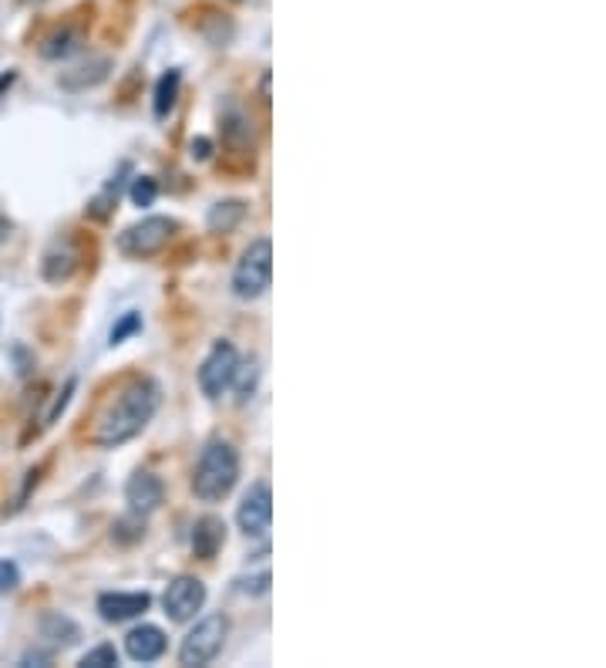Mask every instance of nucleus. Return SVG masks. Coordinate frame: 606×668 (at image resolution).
Wrapping results in <instances>:
<instances>
[{
    "mask_svg": "<svg viewBox=\"0 0 606 668\" xmlns=\"http://www.w3.org/2000/svg\"><path fill=\"white\" fill-rule=\"evenodd\" d=\"M159 402H162L159 382H152V379L129 382L126 389L115 395L108 412L101 415L95 442L101 445V450H118V445H126L129 439H136L156 419Z\"/></svg>",
    "mask_w": 606,
    "mask_h": 668,
    "instance_id": "1",
    "label": "nucleus"
},
{
    "mask_svg": "<svg viewBox=\"0 0 606 668\" xmlns=\"http://www.w3.org/2000/svg\"><path fill=\"white\" fill-rule=\"evenodd\" d=\"M239 480V453L236 445L226 442V439H212L199 463H196V473H192V493L202 500V503H219L232 493Z\"/></svg>",
    "mask_w": 606,
    "mask_h": 668,
    "instance_id": "2",
    "label": "nucleus"
},
{
    "mask_svg": "<svg viewBox=\"0 0 606 668\" xmlns=\"http://www.w3.org/2000/svg\"><path fill=\"white\" fill-rule=\"evenodd\" d=\"M270 281H274V244L267 237H260L242 250V257L232 271V294L239 301H257L267 294Z\"/></svg>",
    "mask_w": 606,
    "mask_h": 668,
    "instance_id": "3",
    "label": "nucleus"
},
{
    "mask_svg": "<svg viewBox=\"0 0 606 668\" xmlns=\"http://www.w3.org/2000/svg\"><path fill=\"white\" fill-rule=\"evenodd\" d=\"M176 230H179V223L169 216H146L142 223H132L129 230H121L115 244L126 257H156L159 250L169 247Z\"/></svg>",
    "mask_w": 606,
    "mask_h": 668,
    "instance_id": "4",
    "label": "nucleus"
},
{
    "mask_svg": "<svg viewBox=\"0 0 606 668\" xmlns=\"http://www.w3.org/2000/svg\"><path fill=\"white\" fill-rule=\"evenodd\" d=\"M226 635H229V618H226V615H206V618L196 621V628L182 638L179 665H186V668L209 665V661L222 651Z\"/></svg>",
    "mask_w": 606,
    "mask_h": 668,
    "instance_id": "5",
    "label": "nucleus"
},
{
    "mask_svg": "<svg viewBox=\"0 0 606 668\" xmlns=\"http://www.w3.org/2000/svg\"><path fill=\"white\" fill-rule=\"evenodd\" d=\"M236 365H239V352L232 342H216L212 352L202 358L199 365V389L206 399H219L226 389H232V375H236Z\"/></svg>",
    "mask_w": 606,
    "mask_h": 668,
    "instance_id": "6",
    "label": "nucleus"
},
{
    "mask_svg": "<svg viewBox=\"0 0 606 668\" xmlns=\"http://www.w3.org/2000/svg\"><path fill=\"white\" fill-rule=\"evenodd\" d=\"M270 520H274V493L267 483H257V487H250L247 497H242V503L236 510V523L247 537H267Z\"/></svg>",
    "mask_w": 606,
    "mask_h": 668,
    "instance_id": "7",
    "label": "nucleus"
},
{
    "mask_svg": "<svg viewBox=\"0 0 606 668\" xmlns=\"http://www.w3.org/2000/svg\"><path fill=\"white\" fill-rule=\"evenodd\" d=\"M206 605V584L199 581V578H189V574H182V578H176L169 588H166V595H162V608H166V615L172 618V621H189V618H196V611Z\"/></svg>",
    "mask_w": 606,
    "mask_h": 668,
    "instance_id": "8",
    "label": "nucleus"
},
{
    "mask_svg": "<svg viewBox=\"0 0 606 668\" xmlns=\"http://www.w3.org/2000/svg\"><path fill=\"white\" fill-rule=\"evenodd\" d=\"M162 500H166V487H162V480L156 473H136L129 480V487H126V503L139 517L156 513L162 507Z\"/></svg>",
    "mask_w": 606,
    "mask_h": 668,
    "instance_id": "9",
    "label": "nucleus"
},
{
    "mask_svg": "<svg viewBox=\"0 0 606 668\" xmlns=\"http://www.w3.org/2000/svg\"><path fill=\"white\" fill-rule=\"evenodd\" d=\"M152 605V598L146 591H108L98 598V611L105 621H129L146 615Z\"/></svg>",
    "mask_w": 606,
    "mask_h": 668,
    "instance_id": "10",
    "label": "nucleus"
},
{
    "mask_svg": "<svg viewBox=\"0 0 606 668\" xmlns=\"http://www.w3.org/2000/svg\"><path fill=\"white\" fill-rule=\"evenodd\" d=\"M126 651H129L132 661H142V665L159 661V658L166 655V631L156 628V625H139V628H132V631L126 635Z\"/></svg>",
    "mask_w": 606,
    "mask_h": 668,
    "instance_id": "11",
    "label": "nucleus"
},
{
    "mask_svg": "<svg viewBox=\"0 0 606 668\" xmlns=\"http://www.w3.org/2000/svg\"><path fill=\"white\" fill-rule=\"evenodd\" d=\"M222 543H226V523L219 517L196 520V527H192V550H196V557H202V561H212L216 550Z\"/></svg>",
    "mask_w": 606,
    "mask_h": 668,
    "instance_id": "12",
    "label": "nucleus"
},
{
    "mask_svg": "<svg viewBox=\"0 0 606 668\" xmlns=\"http://www.w3.org/2000/svg\"><path fill=\"white\" fill-rule=\"evenodd\" d=\"M108 68H111L108 58H95V61H88V65H78V68L64 71V75L58 78V85L68 88V91H85V88H95L98 81H105V78H108Z\"/></svg>",
    "mask_w": 606,
    "mask_h": 668,
    "instance_id": "13",
    "label": "nucleus"
},
{
    "mask_svg": "<svg viewBox=\"0 0 606 668\" xmlns=\"http://www.w3.org/2000/svg\"><path fill=\"white\" fill-rule=\"evenodd\" d=\"M74 271H78V254H74V247H68V244H54V247L44 254V261H41V274H44V281H51V284L68 281Z\"/></svg>",
    "mask_w": 606,
    "mask_h": 668,
    "instance_id": "14",
    "label": "nucleus"
},
{
    "mask_svg": "<svg viewBox=\"0 0 606 668\" xmlns=\"http://www.w3.org/2000/svg\"><path fill=\"white\" fill-rule=\"evenodd\" d=\"M78 48H81V31H74V28H61V31H54V35H48V38L41 41V58L58 61V58L74 55Z\"/></svg>",
    "mask_w": 606,
    "mask_h": 668,
    "instance_id": "15",
    "label": "nucleus"
},
{
    "mask_svg": "<svg viewBox=\"0 0 606 668\" xmlns=\"http://www.w3.org/2000/svg\"><path fill=\"white\" fill-rule=\"evenodd\" d=\"M257 382H260V365H257V358H250V362H239V365H236L232 385H236V402H239V405H247V402L254 399V392H257Z\"/></svg>",
    "mask_w": 606,
    "mask_h": 668,
    "instance_id": "16",
    "label": "nucleus"
},
{
    "mask_svg": "<svg viewBox=\"0 0 606 668\" xmlns=\"http://www.w3.org/2000/svg\"><path fill=\"white\" fill-rule=\"evenodd\" d=\"M179 85H182V75L176 68L159 78V85H156V119H166L172 111V105L179 98Z\"/></svg>",
    "mask_w": 606,
    "mask_h": 668,
    "instance_id": "17",
    "label": "nucleus"
},
{
    "mask_svg": "<svg viewBox=\"0 0 606 668\" xmlns=\"http://www.w3.org/2000/svg\"><path fill=\"white\" fill-rule=\"evenodd\" d=\"M242 216H247V203H242V199L216 203V206L209 209V227H212V230H232Z\"/></svg>",
    "mask_w": 606,
    "mask_h": 668,
    "instance_id": "18",
    "label": "nucleus"
},
{
    "mask_svg": "<svg viewBox=\"0 0 606 668\" xmlns=\"http://www.w3.org/2000/svg\"><path fill=\"white\" fill-rule=\"evenodd\" d=\"M41 638L54 641V645H74L78 641V625L64 615H48L41 621Z\"/></svg>",
    "mask_w": 606,
    "mask_h": 668,
    "instance_id": "19",
    "label": "nucleus"
},
{
    "mask_svg": "<svg viewBox=\"0 0 606 668\" xmlns=\"http://www.w3.org/2000/svg\"><path fill=\"white\" fill-rule=\"evenodd\" d=\"M129 196H132V203L136 206H152L156 199H159V183L152 179V176H139V179H132V189H129Z\"/></svg>",
    "mask_w": 606,
    "mask_h": 668,
    "instance_id": "20",
    "label": "nucleus"
},
{
    "mask_svg": "<svg viewBox=\"0 0 606 668\" xmlns=\"http://www.w3.org/2000/svg\"><path fill=\"white\" fill-rule=\"evenodd\" d=\"M118 665V651L115 645H98L81 658V668H115Z\"/></svg>",
    "mask_w": 606,
    "mask_h": 668,
    "instance_id": "21",
    "label": "nucleus"
},
{
    "mask_svg": "<svg viewBox=\"0 0 606 668\" xmlns=\"http://www.w3.org/2000/svg\"><path fill=\"white\" fill-rule=\"evenodd\" d=\"M142 327V314H136V311H129L126 317H121L115 327H111V338H108V345L115 348V345H121V342H126L129 338V334H136Z\"/></svg>",
    "mask_w": 606,
    "mask_h": 668,
    "instance_id": "22",
    "label": "nucleus"
},
{
    "mask_svg": "<svg viewBox=\"0 0 606 668\" xmlns=\"http://www.w3.org/2000/svg\"><path fill=\"white\" fill-rule=\"evenodd\" d=\"M21 584V571L11 561H0V595H11Z\"/></svg>",
    "mask_w": 606,
    "mask_h": 668,
    "instance_id": "23",
    "label": "nucleus"
},
{
    "mask_svg": "<svg viewBox=\"0 0 606 668\" xmlns=\"http://www.w3.org/2000/svg\"><path fill=\"white\" fill-rule=\"evenodd\" d=\"M71 392H74V379H68V385H64V392H58V399H54V405H51V412L44 415V425H51L54 419H58V412H64V405L71 402Z\"/></svg>",
    "mask_w": 606,
    "mask_h": 668,
    "instance_id": "24",
    "label": "nucleus"
},
{
    "mask_svg": "<svg viewBox=\"0 0 606 668\" xmlns=\"http://www.w3.org/2000/svg\"><path fill=\"white\" fill-rule=\"evenodd\" d=\"M209 156H212V143L209 139H192V159L206 163Z\"/></svg>",
    "mask_w": 606,
    "mask_h": 668,
    "instance_id": "25",
    "label": "nucleus"
},
{
    "mask_svg": "<svg viewBox=\"0 0 606 668\" xmlns=\"http://www.w3.org/2000/svg\"><path fill=\"white\" fill-rule=\"evenodd\" d=\"M11 230H14V227H11V219L0 216V244H4V240L11 237Z\"/></svg>",
    "mask_w": 606,
    "mask_h": 668,
    "instance_id": "26",
    "label": "nucleus"
},
{
    "mask_svg": "<svg viewBox=\"0 0 606 668\" xmlns=\"http://www.w3.org/2000/svg\"><path fill=\"white\" fill-rule=\"evenodd\" d=\"M21 4H44V0H21Z\"/></svg>",
    "mask_w": 606,
    "mask_h": 668,
    "instance_id": "27",
    "label": "nucleus"
}]
</instances>
